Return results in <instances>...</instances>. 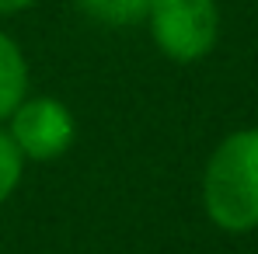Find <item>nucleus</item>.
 Segmentation results:
<instances>
[{"label": "nucleus", "mask_w": 258, "mask_h": 254, "mask_svg": "<svg viewBox=\"0 0 258 254\" xmlns=\"http://www.w3.org/2000/svg\"><path fill=\"white\" fill-rule=\"evenodd\" d=\"M203 206L223 233L258 226V129H237L216 143L203 171Z\"/></svg>", "instance_id": "f257e3e1"}, {"label": "nucleus", "mask_w": 258, "mask_h": 254, "mask_svg": "<svg viewBox=\"0 0 258 254\" xmlns=\"http://www.w3.org/2000/svg\"><path fill=\"white\" fill-rule=\"evenodd\" d=\"M150 39L171 63H199L220 39L216 0H150Z\"/></svg>", "instance_id": "f03ea898"}, {"label": "nucleus", "mask_w": 258, "mask_h": 254, "mask_svg": "<svg viewBox=\"0 0 258 254\" xmlns=\"http://www.w3.org/2000/svg\"><path fill=\"white\" fill-rule=\"evenodd\" d=\"M7 132H11V139H14V146L21 150L25 160L49 164V160H59L74 146L77 119L59 98L32 94L11 112Z\"/></svg>", "instance_id": "7ed1b4c3"}, {"label": "nucleus", "mask_w": 258, "mask_h": 254, "mask_svg": "<svg viewBox=\"0 0 258 254\" xmlns=\"http://www.w3.org/2000/svg\"><path fill=\"white\" fill-rule=\"evenodd\" d=\"M25 98H28V59L21 45L7 32H0V122H7Z\"/></svg>", "instance_id": "20e7f679"}, {"label": "nucleus", "mask_w": 258, "mask_h": 254, "mask_svg": "<svg viewBox=\"0 0 258 254\" xmlns=\"http://www.w3.org/2000/svg\"><path fill=\"white\" fill-rule=\"evenodd\" d=\"M77 11L105 28H136L147 21L150 0H74Z\"/></svg>", "instance_id": "39448f33"}, {"label": "nucleus", "mask_w": 258, "mask_h": 254, "mask_svg": "<svg viewBox=\"0 0 258 254\" xmlns=\"http://www.w3.org/2000/svg\"><path fill=\"white\" fill-rule=\"evenodd\" d=\"M21 174H25V157H21V150L14 146L11 132L0 129V206L18 192Z\"/></svg>", "instance_id": "423d86ee"}, {"label": "nucleus", "mask_w": 258, "mask_h": 254, "mask_svg": "<svg viewBox=\"0 0 258 254\" xmlns=\"http://www.w3.org/2000/svg\"><path fill=\"white\" fill-rule=\"evenodd\" d=\"M35 0H0V18H7V14H21V11H28Z\"/></svg>", "instance_id": "0eeeda50"}]
</instances>
